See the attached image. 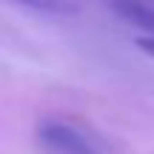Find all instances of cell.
<instances>
[{"instance_id": "obj_3", "label": "cell", "mask_w": 154, "mask_h": 154, "mask_svg": "<svg viewBox=\"0 0 154 154\" xmlns=\"http://www.w3.org/2000/svg\"><path fill=\"white\" fill-rule=\"evenodd\" d=\"M14 3L32 6V9H43V11H69L72 9L69 0H14Z\"/></svg>"}, {"instance_id": "obj_4", "label": "cell", "mask_w": 154, "mask_h": 154, "mask_svg": "<svg viewBox=\"0 0 154 154\" xmlns=\"http://www.w3.org/2000/svg\"><path fill=\"white\" fill-rule=\"evenodd\" d=\"M137 46H140L149 57H154V34H149V37H137Z\"/></svg>"}, {"instance_id": "obj_1", "label": "cell", "mask_w": 154, "mask_h": 154, "mask_svg": "<svg viewBox=\"0 0 154 154\" xmlns=\"http://www.w3.org/2000/svg\"><path fill=\"white\" fill-rule=\"evenodd\" d=\"M40 143L54 154H94L91 143L83 137L77 128L66 126V123H43L37 128Z\"/></svg>"}, {"instance_id": "obj_2", "label": "cell", "mask_w": 154, "mask_h": 154, "mask_svg": "<svg viewBox=\"0 0 154 154\" xmlns=\"http://www.w3.org/2000/svg\"><path fill=\"white\" fill-rule=\"evenodd\" d=\"M111 6H114V11L123 20L134 23L146 34H154V6L151 3H143V0H111Z\"/></svg>"}]
</instances>
